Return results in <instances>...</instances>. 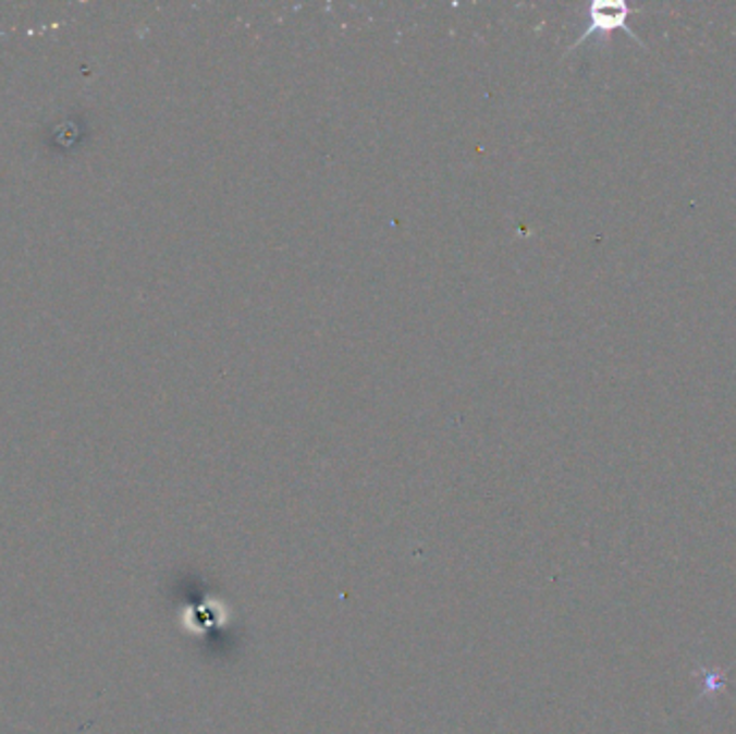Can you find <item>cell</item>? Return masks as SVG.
I'll use <instances>...</instances> for the list:
<instances>
[{
  "label": "cell",
  "mask_w": 736,
  "mask_h": 734,
  "mask_svg": "<svg viewBox=\"0 0 736 734\" xmlns=\"http://www.w3.org/2000/svg\"><path fill=\"white\" fill-rule=\"evenodd\" d=\"M629 13H631V7L625 0H594V2H590V7H588V26L568 46L566 54H571L575 48H579L590 37H594V35H605L608 37L614 30H623L629 39H634L638 46L645 48V41L629 26Z\"/></svg>",
  "instance_id": "cell-1"
}]
</instances>
